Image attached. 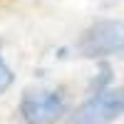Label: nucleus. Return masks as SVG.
Instances as JSON below:
<instances>
[{
	"label": "nucleus",
	"mask_w": 124,
	"mask_h": 124,
	"mask_svg": "<svg viewBox=\"0 0 124 124\" xmlns=\"http://www.w3.org/2000/svg\"><path fill=\"white\" fill-rule=\"evenodd\" d=\"M77 50L82 57H109L124 52V20H99L85 30L79 37Z\"/></svg>",
	"instance_id": "nucleus-1"
},
{
	"label": "nucleus",
	"mask_w": 124,
	"mask_h": 124,
	"mask_svg": "<svg viewBox=\"0 0 124 124\" xmlns=\"http://www.w3.org/2000/svg\"><path fill=\"white\" fill-rule=\"evenodd\" d=\"M124 114V87L102 89L67 114L65 124H109Z\"/></svg>",
	"instance_id": "nucleus-2"
},
{
	"label": "nucleus",
	"mask_w": 124,
	"mask_h": 124,
	"mask_svg": "<svg viewBox=\"0 0 124 124\" xmlns=\"http://www.w3.org/2000/svg\"><path fill=\"white\" fill-rule=\"evenodd\" d=\"M67 114V104L55 89H25L20 99V117L25 124H57Z\"/></svg>",
	"instance_id": "nucleus-3"
},
{
	"label": "nucleus",
	"mask_w": 124,
	"mask_h": 124,
	"mask_svg": "<svg viewBox=\"0 0 124 124\" xmlns=\"http://www.w3.org/2000/svg\"><path fill=\"white\" fill-rule=\"evenodd\" d=\"M13 79H15V75H13V70H10L8 65L3 60H0V94H3V92L13 85Z\"/></svg>",
	"instance_id": "nucleus-4"
}]
</instances>
